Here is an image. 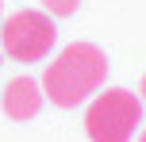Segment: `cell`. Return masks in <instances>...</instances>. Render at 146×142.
<instances>
[{
  "instance_id": "6da1fadb",
  "label": "cell",
  "mask_w": 146,
  "mask_h": 142,
  "mask_svg": "<svg viewBox=\"0 0 146 142\" xmlns=\"http://www.w3.org/2000/svg\"><path fill=\"white\" fill-rule=\"evenodd\" d=\"M108 81V54L96 42H69L42 73V92L58 108H81Z\"/></svg>"
},
{
  "instance_id": "7a4b0ae2",
  "label": "cell",
  "mask_w": 146,
  "mask_h": 142,
  "mask_svg": "<svg viewBox=\"0 0 146 142\" xmlns=\"http://www.w3.org/2000/svg\"><path fill=\"white\" fill-rule=\"evenodd\" d=\"M142 127V100L131 89H104L85 108V135L92 142H131Z\"/></svg>"
},
{
  "instance_id": "3957f363",
  "label": "cell",
  "mask_w": 146,
  "mask_h": 142,
  "mask_svg": "<svg viewBox=\"0 0 146 142\" xmlns=\"http://www.w3.org/2000/svg\"><path fill=\"white\" fill-rule=\"evenodd\" d=\"M58 42V27L46 12L35 8H19L4 19L0 27V50L12 61H42Z\"/></svg>"
},
{
  "instance_id": "277c9868",
  "label": "cell",
  "mask_w": 146,
  "mask_h": 142,
  "mask_svg": "<svg viewBox=\"0 0 146 142\" xmlns=\"http://www.w3.org/2000/svg\"><path fill=\"white\" fill-rule=\"evenodd\" d=\"M42 100H46V92H42V85H38L35 77H15V81H8V89L0 92V108H4V115L15 119V123L35 119V115L42 112Z\"/></svg>"
},
{
  "instance_id": "5b68a950",
  "label": "cell",
  "mask_w": 146,
  "mask_h": 142,
  "mask_svg": "<svg viewBox=\"0 0 146 142\" xmlns=\"http://www.w3.org/2000/svg\"><path fill=\"white\" fill-rule=\"evenodd\" d=\"M81 8V0H42V12L50 15V19H66Z\"/></svg>"
},
{
  "instance_id": "8992f818",
  "label": "cell",
  "mask_w": 146,
  "mask_h": 142,
  "mask_svg": "<svg viewBox=\"0 0 146 142\" xmlns=\"http://www.w3.org/2000/svg\"><path fill=\"white\" fill-rule=\"evenodd\" d=\"M139 100H142V108H146V77H142V85H139Z\"/></svg>"
},
{
  "instance_id": "52a82bcc",
  "label": "cell",
  "mask_w": 146,
  "mask_h": 142,
  "mask_svg": "<svg viewBox=\"0 0 146 142\" xmlns=\"http://www.w3.org/2000/svg\"><path fill=\"white\" fill-rule=\"evenodd\" d=\"M135 142H146V127H142V131H139V138H135Z\"/></svg>"
},
{
  "instance_id": "ba28073f",
  "label": "cell",
  "mask_w": 146,
  "mask_h": 142,
  "mask_svg": "<svg viewBox=\"0 0 146 142\" xmlns=\"http://www.w3.org/2000/svg\"><path fill=\"white\" fill-rule=\"evenodd\" d=\"M0 15H4V0H0Z\"/></svg>"
},
{
  "instance_id": "9c48e42d",
  "label": "cell",
  "mask_w": 146,
  "mask_h": 142,
  "mask_svg": "<svg viewBox=\"0 0 146 142\" xmlns=\"http://www.w3.org/2000/svg\"><path fill=\"white\" fill-rule=\"evenodd\" d=\"M0 58H4V50H0Z\"/></svg>"
}]
</instances>
